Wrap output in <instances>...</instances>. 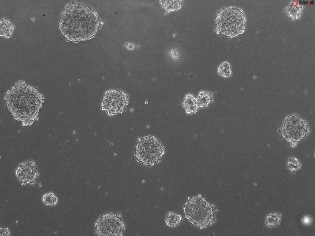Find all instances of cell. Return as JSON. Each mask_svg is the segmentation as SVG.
Segmentation results:
<instances>
[{"instance_id": "cell-15", "label": "cell", "mask_w": 315, "mask_h": 236, "mask_svg": "<svg viewBox=\"0 0 315 236\" xmlns=\"http://www.w3.org/2000/svg\"><path fill=\"white\" fill-rule=\"evenodd\" d=\"M287 165L288 168L292 170H297L301 168V164L295 158H291L288 161Z\"/></svg>"}, {"instance_id": "cell-5", "label": "cell", "mask_w": 315, "mask_h": 236, "mask_svg": "<svg viewBox=\"0 0 315 236\" xmlns=\"http://www.w3.org/2000/svg\"><path fill=\"white\" fill-rule=\"evenodd\" d=\"M281 131L283 136L288 141L297 142L305 137L307 128L301 118L293 115L286 118L281 127Z\"/></svg>"}, {"instance_id": "cell-3", "label": "cell", "mask_w": 315, "mask_h": 236, "mask_svg": "<svg viewBox=\"0 0 315 236\" xmlns=\"http://www.w3.org/2000/svg\"><path fill=\"white\" fill-rule=\"evenodd\" d=\"M164 149L157 138L149 136L141 138L135 146V155L138 162L154 165L164 155Z\"/></svg>"}, {"instance_id": "cell-10", "label": "cell", "mask_w": 315, "mask_h": 236, "mask_svg": "<svg viewBox=\"0 0 315 236\" xmlns=\"http://www.w3.org/2000/svg\"><path fill=\"white\" fill-rule=\"evenodd\" d=\"M282 215L280 212H272L268 214L264 221L266 227L270 228L278 226L281 222Z\"/></svg>"}, {"instance_id": "cell-6", "label": "cell", "mask_w": 315, "mask_h": 236, "mask_svg": "<svg viewBox=\"0 0 315 236\" xmlns=\"http://www.w3.org/2000/svg\"><path fill=\"white\" fill-rule=\"evenodd\" d=\"M97 233L101 236H121L124 226L120 218L114 214H106L95 224Z\"/></svg>"}, {"instance_id": "cell-13", "label": "cell", "mask_w": 315, "mask_h": 236, "mask_svg": "<svg viewBox=\"0 0 315 236\" xmlns=\"http://www.w3.org/2000/svg\"><path fill=\"white\" fill-rule=\"evenodd\" d=\"M181 220V217L179 214L169 212L165 218V222L169 227L177 226Z\"/></svg>"}, {"instance_id": "cell-1", "label": "cell", "mask_w": 315, "mask_h": 236, "mask_svg": "<svg viewBox=\"0 0 315 236\" xmlns=\"http://www.w3.org/2000/svg\"><path fill=\"white\" fill-rule=\"evenodd\" d=\"M99 23L95 11L82 5L73 4L62 13L59 26L66 39L75 42L91 38L96 34Z\"/></svg>"}, {"instance_id": "cell-9", "label": "cell", "mask_w": 315, "mask_h": 236, "mask_svg": "<svg viewBox=\"0 0 315 236\" xmlns=\"http://www.w3.org/2000/svg\"><path fill=\"white\" fill-rule=\"evenodd\" d=\"M182 104L186 112L188 114L196 113L199 108L197 104L196 98L190 94H188L185 96Z\"/></svg>"}, {"instance_id": "cell-14", "label": "cell", "mask_w": 315, "mask_h": 236, "mask_svg": "<svg viewBox=\"0 0 315 236\" xmlns=\"http://www.w3.org/2000/svg\"><path fill=\"white\" fill-rule=\"evenodd\" d=\"M42 200L44 203L48 206L56 205L58 202V198L52 192L45 194L42 196Z\"/></svg>"}, {"instance_id": "cell-16", "label": "cell", "mask_w": 315, "mask_h": 236, "mask_svg": "<svg viewBox=\"0 0 315 236\" xmlns=\"http://www.w3.org/2000/svg\"><path fill=\"white\" fill-rule=\"evenodd\" d=\"M11 233L7 227H1L0 228L1 236H10Z\"/></svg>"}, {"instance_id": "cell-2", "label": "cell", "mask_w": 315, "mask_h": 236, "mask_svg": "<svg viewBox=\"0 0 315 236\" xmlns=\"http://www.w3.org/2000/svg\"><path fill=\"white\" fill-rule=\"evenodd\" d=\"M246 19L243 10L230 7L223 8L217 12L215 19L216 33L229 38L242 34L245 28Z\"/></svg>"}, {"instance_id": "cell-12", "label": "cell", "mask_w": 315, "mask_h": 236, "mask_svg": "<svg viewBox=\"0 0 315 236\" xmlns=\"http://www.w3.org/2000/svg\"><path fill=\"white\" fill-rule=\"evenodd\" d=\"M217 71L218 74L224 78L230 77L232 74L230 64L227 61H224L217 67Z\"/></svg>"}, {"instance_id": "cell-7", "label": "cell", "mask_w": 315, "mask_h": 236, "mask_svg": "<svg viewBox=\"0 0 315 236\" xmlns=\"http://www.w3.org/2000/svg\"><path fill=\"white\" fill-rule=\"evenodd\" d=\"M126 95L116 90L107 92L103 99L102 107L110 114H114L121 111L127 105Z\"/></svg>"}, {"instance_id": "cell-11", "label": "cell", "mask_w": 315, "mask_h": 236, "mask_svg": "<svg viewBox=\"0 0 315 236\" xmlns=\"http://www.w3.org/2000/svg\"><path fill=\"white\" fill-rule=\"evenodd\" d=\"M196 98L198 107L199 108H205L212 101L213 95L211 92L201 91L198 93Z\"/></svg>"}, {"instance_id": "cell-4", "label": "cell", "mask_w": 315, "mask_h": 236, "mask_svg": "<svg viewBox=\"0 0 315 236\" xmlns=\"http://www.w3.org/2000/svg\"><path fill=\"white\" fill-rule=\"evenodd\" d=\"M184 212L186 218L195 225H206L212 218L210 205L202 198H194L188 201L185 206Z\"/></svg>"}, {"instance_id": "cell-8", "label": "cell", "mask_w": 315, "mask_h": 236, "mask_svg": "<svg viewBox=\"0 0 315 236\" xmlns=\"http://www.w3.org/2000/svg\"><path fill=\"white\" fill-rule=\"evenodd\" d=\"M38 174L37 166L31 161H26L20 164L16 171L17 177L22 185L33 184Z\"/></svg>"}]
</instances>
